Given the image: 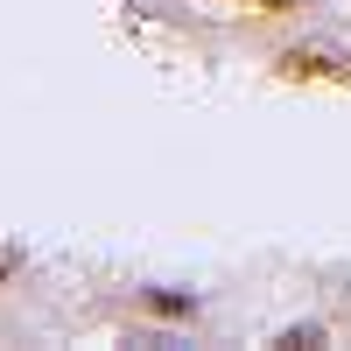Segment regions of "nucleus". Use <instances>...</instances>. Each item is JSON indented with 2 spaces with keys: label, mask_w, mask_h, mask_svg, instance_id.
<instances>
[{
  "label": "nucleus",
  "mask_w": 351,
  "mask_h": 351,
  "mask_svg": "<svg viewBox=\"0 0 351 351\" xmlns=\"http://www.w3.org/2000/svg\"><path fill=\"white\" fill-rule=\"evenodd\" d=\"M253 8H295V0H253Z\"/></svg>",
  "instance_id": "nucleus-1"
}]
</instances>
